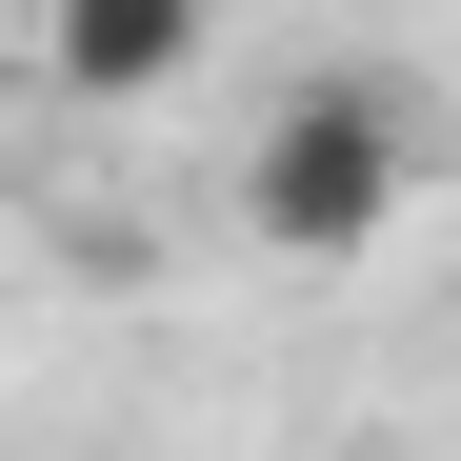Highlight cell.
Here are the masks:
<instances>
[{"instance_id":"cell-1","label":"cell","mask_w":461,"mask_h":461,"mask_svg":"<svg viewBox=\"0 0 461 461\" xmlns=\"http://www.w3.org/2000/svg\"><path fill=\"white\" fill-rule=\"evenodd\" d=\"M241 221L281 261H361L381 221H402V101H381V81H301L241 140Z\"/></svg>"},{"instance_id":"cell-2","label":"cell","mask_w":461,"mask_h":461,"mask_svg":"<svg viewBox=\"0 0 461 461\" xmlns=\"http://www.w3.org/2000/svg\"><path fill=\"white\" fill-rule=\"evenodd\" d=\"M201 60V0H41V81L60 101H161Z\"/></svg>"}]
</instances>
